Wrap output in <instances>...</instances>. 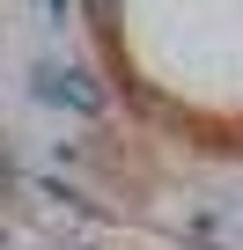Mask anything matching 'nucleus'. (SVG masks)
Segmentation results:
<instances>
[{
  "mask_svg": "<svg viewBox=\"0 0 243 250\" xmlns=\"http://www.w3.org/2000/svg\"><path fill=\"white\" fill-rule=\"evenodd\" d=\"M88 15H96V22H103V15H110V0H88ZM103 30H110V22H103Z\"/></svg>",
  "mask_w": 243,
  "mask_h": 250,
  "instance_id": "f257e3e1",
  "label": "nucleus"
},
{
  "mask_svg": "<svg viewBox=\"0 0 243 250\" xmlns=\"http://www.w3.org/2000/svg\"><path fill=\"white\" fill-rule=\"evenodd\" d=\"M0 177H8V147H0Z\"/></svg>",
  "mask_w": 243,
  "mask_h": 250,
  "instance_id": "f03ea898",
  "label": "nucleus"
}]
</instances>
